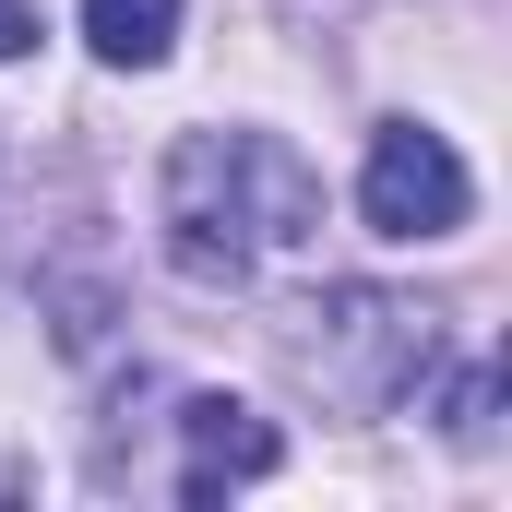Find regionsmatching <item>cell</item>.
Wrapping results in <instances>:
<instances>
[{
	"mask_svg": "<svg viewBox=\"0 0 512 512\" xmlns=\"http://www.w3.org/2000/svg\"><path fill=\"white\" fill-rule=\"evenodd\" d=\"M286 465V441H274V417H251L239 393H191L179 405V501H227V489H251Z\"/></svg>",
	"mask_w": 512,
	"mask_h": 512,
	"instance_id": "4",
	"label": "cell"
},
{
	"mask_svg": "<svg viewBox=\"0 0 512 512\" xmlns=\"http://www.w3.org/2000/svg\"><path fill=\"white\" fill-rule=\"evenodd\" d=\"M155 227L191 286H262L322 239V179L286 131H179L155 167Z\"/></svg>",
	"mask_w": 512,
	"mask_h": 512,
	"instance_id": "1",
	"label": "cell"
},
{
	"mask_svg": "<svg viewBox=\"0 0 512 512\" xmlns=\"http://www.w3.org/2000/svg\"><path fill=\"white\" fill-rule=\"evenodd\" d=\"M358 215H370V239H453L477 215V179L429 120H382L370 167H358Z\"/></svg>",
	"mask_w": 512,
	"mask_h": 512,
	"instance_id": "3",
	"label": "cell"
},
{
	"mask_svg": "<svg viewBox=\"0 0 512 512\" xmlns=\"http://www.w3.org/2000/svg\"><path fill=\"white\" fill-rule=\"evenodd\" d=\"M286 358H298V382L322 393V405L393 417L405 393L429 382V358H441V310H417V298H393V286H322V298L286 322Z\"/></svg>",
	"mask_w": 512,
	"mask_h": 512,
	"instance_id": "2",
	"label": "cell"
},
{
	"mask_svg": "<svg viewBox=\"0 0 512 512\" xmlns=\"http://www.w3.org/2000/svg\"><path fill=\"white\" fill-rule=\"evenodd\" d=\"M24 48H36V12H24V0H0V60H24Z\"/></svg>",
	"mask_w": 512,
	"mask_h": 512,
	"instance_id": "6",
	"label": "cell"
},
{
	"mask_svg": "<svg viewBox=\"0 0 512 512\" xmlns=\"http://www.w3.org/2000/svg\"><path fill=\"white\" fill-rule=\"evenodd\" d=\"M84 36L108 72H155L179 48V0H84Z\"/></svg>",
	"mask_w": 512,
	"mask_h": 512,
	"instance_id": "5",
	"label": "cell"
}]
</instances>
